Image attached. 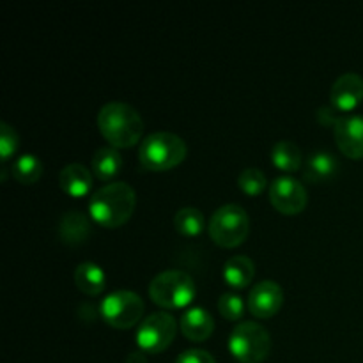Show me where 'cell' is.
I'll use <instances>...</instances> for the list:
<instances>
[{"instance_id": "cell-1", "label": "cell", "mask_w": 363, "mask_h": 363, "mask_svg": "<svg viewBox=\"0 0 363 363\" xmlns=\"http://www.w3.org/2000/svg\"><path fill=\"white\" fill-rule=\"evenodd\" d=\"M98 130L112 147L128 149L140 142L144 121L140 113L124 101H110L98 112Z\"/></svg>"}, {"instance_id": "cell-2", "label": "cell", "mask_w": 363, "mask_h": 363, "mask_svg": "<svg viewBox=\"0 0 363 363\" xmlns=\"http://www.w3.org/2000/svg\"><path fill=\"white\" fill-rule=\"evenodd\" d=\"M137 195L128 183L113 181L99 188L89 201V215L105 229H117L131 218Z\"/></svg>"}, {"instance_id": "cell-3", "label": "cell", "mask_w": 363, "mask_h": 363, "mask_svg": "<svg viewBox=\"0 0 363 363\" xmlns=\"http://www.w3.org/2000/svg\"><path fill=\"white\" fill-rule=\"evenodd\" d=\"M186 142L170 131H156L147 135L138 147V162L145 170L165 172L181 165L186 158Z\"/></svg>"}, {"instance_id": "cell-4", "label": "cell", "mask_w": 363, "mask_h": 363, "mask_svg": "<svg viewBox=\"0 0 363 363\" xmlns=\"http://www.w3.org/2000/svg\"><path fill=\"white\" fill-rule=\"evenodd\" d=\"M197 294V286L188 273L179 269H167L156 275L149 284V296L167 311L186 308Z\"/></svg>"}, {"instance_id": "cell-5", "label": "cell", "mask_w": 363, "mask_h": 363, "mask_svg": "<svg viewBox=\"0 0 363 363\" xmlns=\"http://www.w3.org/2000/svg\"><path fill=\"white\" fill-rule=\"evenodd\" d=\"M227 346L240 363H261L272 351V335L259 323L243 321L234 326Z\"/></svg>"}, {"instance_id": "cell-6", "label": "cell", "mask_w": 363, "mask_h": 363, "mask_svg": "<svg viewBox=\"0 0 363 363\" xmlns=\"http://www.w3.org/2000/svg\"><path fill=\"white\" fill-rule=\"evenodd\" d=\"M208 230L218 247L236 248L250 233V218L241 206L225 204L213 213Z\"/></svg>"}, {"instance_id": "cell-7", "label": "cell", "mask_w": 363, "mask_h": 363, "mask_svg": "<svg viewBox=\"0 0 363 363\" xmlns=\"http://www.w3.org/2000/svg\"><path fill=\"white\" fill-rule=\"evenodd\" d=\"M101 318L116 330H130L144 315V300L137 293L128 289L113 291L103 298L99 305Z\"/></svg>"}, {"instance_id": "cell-8", "label": "cell", "mask_w": 363, "mask_h": 363, "mask_svg": "<svg viewBox=\"0 0 363 363\" xmlns=\"http://www.w3.org/2000/svg\"><path fill=\"white\" fill-rule=\"evenodd\" d=\"M177 323L169 312H155L142 319L137 330V346L145 354H158L172 344Z\"/></svg>"}, {"instance_id": "cell-9", "label": "cell", "mask_w": 363, "mask_h": 363, "mask_svg": "<svg viewBox=\"0 0 363 363\" xmlns=\"http://www.w3.org/2000/svg\"><path fill=\"white\" fill-rule=\"evenodd\" d=\"M307 190L298 179L280 176L269 186V202L282 215H298L307 206Z\"/></svg>"}, {"instance_id": "cell-10", "label": "cell", "mask_w": 363, "mask_h": 363, "mask_svg": "<svg viewBox=\"0 0 363 363\" xmlns=\"http://www.w3.org/2000/svg\"><path fill=\"white\" fill-rule=\"evenodd\" d=\"M284 305V291L275 280H262L252 287L248 294V311L259 319H269L280 312Z\"/></svg>"}, {"instance_id": "cell-11", "label": "cell", "mask_w": 363, "mask_h": 363, "mask_svg": "<svg viewBox=\"0 0 363 363\" xmlns=\"http://www.w3.org/2000/svg\"><path fill=\"white\" fill-rule=\"evenodd\" d=\"M330 101L337 112H353L363 101V78L357 73H344L330 89Z\"/></svg>"}, {"instance_id": "cell-12", "label": "cell", "mask_w": 363, "mask_h": 363, "mask_svg": "<svg viewBox=\"0 0 363 363\" xmlns=\"http://www.w3.org/2000/svg\"><path fill=\"white\" fill-rule=\"evenodd\" d=\"M333 135L340 152L351 160L363 158V117L351 113L340 116L333 126Z\"/></svg>"}, {"instance_id": "cell-13", "label": "cell", "mask_w": 363, "mask_h": 363, "mask_svg": "<svg viewBox=\"0 0 363 363\" xmlns=\"http://www.w3.org/2000/svg\"><path fill=\"white\" fill-rule=\"evenodd\" d=\"M92 225L87 215L82 211H66L59 220L57 225V234H59L60 241L67 247H80L85 241L91 238Z\"/></svg>"}, {"instance_id": "cell-14", "label": "cell", "mask_w": 363, "mask_h": 363, "mask_svg": "<svg viewBox=\"0 0 363 363\" xmlns=\"http://www.w3.org/2000/svg\"><path fill=\"white\" fill-rule=\"evenodd\" d=\"M183 335L191 342H204L215 330V319L204 307H190L179 319Z\"/></svg>"}, {"instance_id": "cell-15", "label": "cell", "mask_w": 363, "mask_h": 363, "mask_svg": "<svg viewBox=\"0 0 363 363\" xmlns=\"http://www.w3.org/2000/svg\"><path fill=\"white\" fill-rule=\"evenodd\" d=\"M59 186L69 197L82 199L91 191L92 174L82 163H69L59 174Z\"/></svg>"}, {"instance_id": "cell-16", "label": "cell", "mask_w": 363, "mask_h": 363, "mask_svg": "<svg viewBox=\"0 0 363 363\" xmlns=\"http://www.w3.org/2000/svg\"><path fill=\"white\" fill-rule=\"evenodd\" d=\"M73 279L78 289L84 294H87V296H98L106 287L105 272H103L101 266L91 261L78 264L77 269H74Z\"/></svg>"}, {"instance_id": "cell-17", "label": "cell", "mask_w": 363, "mask_h": 363, "mask_svg": "<svg viewBox=\"0 0 363 363\" xmlns=\"http://www.w3.org/2000/svg\"><path fill=\"white\" fill-rule=\"evenodd\" d=\"M255 275V264L247 255H234L223 264V280L234 289H245L252 284Z\"/></svg>"}, {"instance_id": "cell-18", "label": "cell", "mask_w": 363, "mask_h": 363, "mask_svg": "<svg viewBox=\"0 0 363 363\" xmlns=\"http://www.w3.org/2000/svg\"><path fill=\"white\" fill-rule=\"evenodd\" d=\"M337 170H339V162H337L335 155L318 151L308 156L307 163H305V179L308 183H325L335 176Z\"/></svg>"}, {"instance_id": "cell-19", "label": "cell", "mask_w": 363, "mask_h": 363, "mask_svg": "<svg viewBox=\"0 0 363 363\" xmlns=\"http://www.w3.org/2000/svg\"><path fill=\"white\" fill-rule=\"evenodd\" d=\"M92 170L101 181H110L123 170V156L116 147H99L92 156Z\"/></svg>"}, {"instance_id": "cell-20", "label": "cell", "mask_w": 363, "mask_h": 363, "mask_svg": "<svg viewBox=\"0 0 363 363\" xmlns=\"http://www.w3.org/2000/svg\"><path fill=\"white\" fill-rule=\"evenodd\" d=\"M272 162L282 172H296L300 170L301 162V149L291 140H279L272 147Z\"/></svg>"}, {"instance_id": "cell-21", "label": "cell", "mask_w": 363, "mask_h": 363, "mask_svg": "<svg viewBox=\"0 0 363 363\" xmlns=\"http://www.w3.org/2000/svg\"><path fill=\"white\" fill-rule=\"evenodd\" d=\"M204 215L197 208H181L174 215V227L181 236L195 238L204 230Z\"/></svg>"}, {"instance_id": "cell-22", "label": "cell", "mask_w": 363, "mask_h": 363, "mask_svg": "<svg viewBox=\"0 0 363 363\" xmlns=\"http://www.w3.org/2000/svg\"><path fill=\"white\" fill-rule=\"evenodd\" d=\"M43 176V162L35 155H21L13 163V177L21 184H34Z\"/></svg>"}, {"instance_id": "cell-23", "label": "cell", "mask_w": 363, "mask_h": 363, "mask_svg": "<svg viewBox=\"0 0 363 363\" xmlns=\"http://www.w3.org/2000/svg\"><path fill=\"white\" fill-rule=\"evenodd\" d=\"M238 186L247 195H259L268 186V179L261 169L248 167V169L241 170V174L238 176Z\"/></svg>"}, {"instance_id": "cell-24", "label": "cell", "mask_w": 363, "mask_h": 363, "mask_svg": "<svg viewBox=\"0 0 363 363\" xmlns=\"http://www.w3.org/2000/svg\"><path fill=\"white\" fill-rule=\"evenodd\" d=\"M218 311L229 321H240L245 314V301L236 293H223L218 298Z\"/></svg>"}, {"instance_id": "cell-25", "label": "cell", "mask_w": 363, "mask_h": 363, "mask_svg": "<svg viewBox=\"0 0 363 363\" xmlns=\"http://www.w3.org/2000/svg\"><path fill=\"white\" fill-rule=\"evenodd\" d=\"M18 144H20V138H18L16 130L11 124L0 123V158L2 162H7L16 152Z\"/></svg>"}, {"instance_id": "cell-26", "label": "cell", "mask_w": 363, "mask_h": 363, "mask_svg": "<svg viewBox=\"0 0 363 363\" xmlns=\"http://www.w3.org/2000/svg\"><path fill=\"white\" fill-rule=\"evenodd\" d=\"M176 363H216V360L204 350H188L177 357Z\"/></svg>"}, {"instance_id": "cell-27", "label": "cell", "mask_w": 363, "mask_h": 363, "mask_svg": "<svg viewBox=\"0 0 363 363\" xmlns=\"http://www.w3.org/2000/svg\"><path fill=\"white\" fill-rule=\"evenodd\" d=\"M126 363H147V358H145L144 351H133V353L128 354Z\"/></svg>"}]
</instances>
